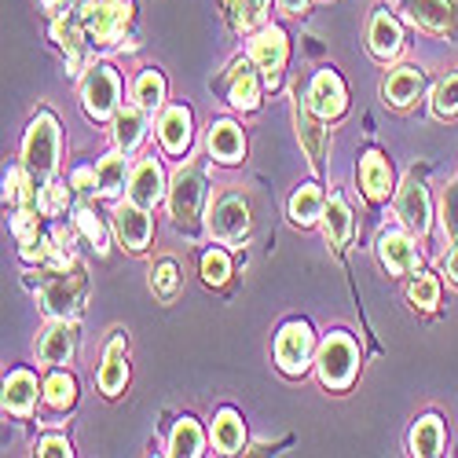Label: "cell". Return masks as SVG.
Returning <instances> with one entry per match:
<instances>
[{
  "instance_id": "obj_29",
  "label": "cell",
  "mask_w": 458,
  "mask_h": 458,
  "mask_svg": "<svg viewBox=\"0 0 458 458\" xmlns=\"http://www.w3.org/2000/svg\"><path fill=\"white\" fill-rule=\"evenodd\" d=\"M444 440H447V429H444V422L437 414H422L418 422L411 426V440H407V447H411V454H418V458H437L440 451H444Z\"/></svg>"
},
{
  "instance_id": "obj_37",
  "label": "cell",
  "mask_w": 458,
  "mask_h": 458,
  "mask_svg": "<svg viewBox=\"0 0 458 458\" xmlns=\"http://www.w3.org/2000/svg\"><path fill=\"white\" fill-rule=\"evenodd\" d=\"M429 106H433V118H440V122L458 118V73H447V78L433 89Z\"/></svg>"
},
{
  "instance_id": "obj_30",
  "label": "cell",
  "mask_w": 458,
  "mask_h": 458,
  "mask_svg": "<svg viewBox=\"0 0 458 458\" xmlns=\"http://www.w3.org/2000/svg\"><path fill=\"white\" fill-rule=\"evenodd\" d=\"M403 12L426 33H447L451 26V0H403Z\"/></svg>"
},
{
  "instance_id": "obj_31",
  "label": "cell",
  "mask_w": 458,
  "mask_h": 458,
  "mask_svg": "<svg viewBox=\"0 0 458 458\" xmlns=\"http://www.w3.org/2000/svg\"><path fill=\"white\" fill-rule=\"evenodd\" d=\"M323 209H327V199H323L319 183H301L290 195V220L297 227H316L323 220Z\"/></svg>"
},
{
  "instance_id": "obj_44",
  "label": "cell",
  "mask_w": 458,
  "mask_h": 458,
  "mask_svg": "<svg viewBox=\"0 0 458 458\" xmlns=\"http://www.w3.org/2000/svg\"><path fill=\"white\" fill-rule=\"evenodd\" d=\"M37 454H45V458H59V454H73V447H70V440L66 437H41L37 440Z\"/></svg>"
},
{
  "instance_id": "obj_34",
  "label": "cell",
  "mask_w": 458,
  "mask_h": 458,
  "mask_svg": "<svg viewBox=\"0 0 458 458\" xmlns=\"http://www.w3.org/2000/svg\"><path fill=\"white\" fill-rule=\"evenodd\" d=\"M169 454H187V458H199V454H206V433H202V426L195 422V418H180V422L173 426V433H169Z\"/></svg>"
},
{
  "instance_id": "obj_10",
  "label": "cell",
  "mask_w": 458,
  "mask_h": 458,
  "mask_svg": "<svg viewBox=\"0 0 458 458\" xmlns=\"http://www.w3.org/2000/svg\"><path fill=\"white\" fill-rule=\"evenodd\" d=\"M304 106L323 122H337L349 110V89L341 81V73L330 66L316 70V78L309 81V92H304Z\"/></svg>"
},
{
  "instance_id": "obj_47",
  "label": "cell",
  "mask_w": 458,
  "mask_h": 458,
  "mask_svg": "<svg viewBox=\"0 0 458 458\" xmlns=\"http://www.w3.org/2000/svg\"><path fill=\"white\" fill-rule=\"evenodd\" d=\"M276 4H279L283 15H301L304 8H309V0H276Z\"/></svg>"
},
{
  "instance_id": "obj_21",
  "label": "cell",
  "mask_w": 458,
  "mask_h": 458,
  "mask_svg": "<svg viewBox=\"0 0 458 458\" xmlns=\"http://www.w3.org/2000/svg\"><path fill=\"white\" fill-rule=\"evenodd\" d=\"M191 110L183 103H173V106H162L158 114V140H162V150L173 158L187 155V147H191Z\"/></svg>"
},
{
  "instance_id": "obj_24",
  "label": "cell",
  "mask_w": 458,
  "mask_h": 458,
  "mask_svg": "<svg viewBox=\"0 0 458 458\" xmlns=\"http://www.w3.org/2000/svg\"><path fill=\"white\" fill-rule=\"evenodd\" d=\"M99 393L103 396H122V389L129 386V363H125V334H118L103 352V367L96 374Z\"/></svg>"
},
{
  "instance_id": "obj_4",
  "label": "cell",
  "mask_w": 458,
  "mask_h": 458,
  "mask_svg": "<svg viewBox=\"0 0 458 458\" xmlns=\"http://www.w3.org/2000/svg\"><path fill=\"white\" fill-rule=\"evenodd\" d=\"M78 19L89 45H114L122 41L132 22V4H125V0H89L78 12Z\"/></svg>"
},
{
  "instance_id": "obj_3",
  "label": "cell",
  "mask_w": 458,
  "mask_h": 458,
  "mask_svg": "<svg viewBox=\"0 0 458 458\" xmlns=\"http://www.w3.org/2000/svg\"><path fill=\"white\" fill-rule=\"evenodd\" d=\"M81 106L92 122H114V114L122 110V78L110 63L89 66L81 81Z\"/></svg>"
},
{
  "instance_id": "obj_14",
  "label": "cell",
  "mask_w": 458,
  "mask_h": 458,
  "mask_svg": "<svg viewBox=\"0 0 458 458\" xmlns=\"http://www.w3.org/2000/svg\"><path fill=\"white\" fill-rule=\"evenodd\" d=\"M377 260L381 268L389 276H411L418 268V242H414V232L407 227H386V232L377 235Z\"/></svg>"
},
{
  "instance_id": "obj_16",
  "label": "cell",
  "mask_w": 458,
  "mask_h": 458,
  "mask_svg": "<svg viewBox=\"0 0 458 458\" xmlns=\"http://www.w3.org/2000/svg\"><path fill=\"white\" fill-rule=\"evenodd\" d=\"M78 352V323L73 319H52V327L37 341V360L48 367H63Z\"/></svg>"
},
{
  "instance_id": "obj_20",
  "label": "cell",
  "mask_w": 458,
  "mask_h": 458,
  "mask_svg": "<svg viewBox=\"0 0 458 458\" xmlns=\"http://www.w3.org/2000/svg\"><path fill=\"white\" fill-rule=\"evenodd\" d=\"M422 92H426V73L418 66H393L386 81H381V99L396 110H407Z\"/></svg>"
},
{
  "instance_id": "obj_6",
  "label": "cell",
  "mask_w": 458,
  "mask_h": 458,
  "mask_svg": "<svg viewBox=\"0 0 458 458\" xmlns=\"http://www.w3.org/2000/svg\"><path fill=\"white\" fill-rule=\"evenodd\" d=\"M276 363L290 377H301L309 374V367H316V334L309 323L293 319L276 334Z\"/></svg>"
},
{
  "instance_id": "obj_13",
  "label": "cell",
  "mask_w": 458,
  "mask_h": 458,
  "mask_svg": "<svg viewBox=\"0 0 458 458\" xmlns=\"http://www.w3.org/2000/svg\"><path fill=\"white\" fill-rule=\"evenodd\" d=\"M125 199L143 206V209H155L162 199H169V183H165V169L155 155H147L132 165L129 173V191H125Z\"/></svg>"
},
{
  "instance_id": "obj_23",
  "label": "cell",
  "mask_w": 458,
  "mask_h": 458,
  "mask_svg": "<svg viewBox=\"0 0 458 458\" xmlns=\"http://www.w3.org/2000/svg\"><path fill=\"white\" fill-rule=\"evenodd\" d=\"M323 239H327V246H334V250H345L349 242H352V232H356V224H352V209H349V202H345V195H334L327 199V209H323Z\"/></svg>"
},
{
  "instance_id": "obj_46",
  "label": "cell",
  "mask_w": 458,
  "mask_h": 458,
  "mask_svg": "<svg viewBox=\"0 0 458 458\" xmlns=\"http://www.w3.org/2000/svg\"><path fill=\"white\" fill-rule=\"evenodd\" d=\"M444 272H447V279L458 286V239L451 242V253L444 257Z\"/></svg>"
},
{
  "instance_id": "obj_45",
  "label": "cell",
  "mask_w": 458,
  "mask_h": 458,
  "mask_svg": "<svg viewBox=\"0 0 458 458\" xmlns=\"http://www.w3.org/2000/svg\"><path fill=\"white\" fill-rule=\"evenodd\" d=\"M70 187L78 191H96V165H78L70 173Z\"/></svg>"
},
{
  "instance_id": "obj_11",
  "label": "cell",
  "mask_w": 458,
  "mask_h": 458,
  "mask_svg": "<svg viewBox=\"0 0 458 458\" xmlns=\"http://www.w3.org/2000/svg\"><path fill=\"white\" fill-rule=\"evenodd\" d=\"M110 224H114V235H118L122 250H129V253H143L150 246V239H155V220H150V209H143V206H136L129 199L114 206Z\"/></svg>"
},
{
  "instance_id": "obj_22",
  "label": "cell",
  "mask_w": 458,
  "mask_h": 458,
  "mask_svg": "<svg viewBox=\"0 0 458 458\" xmlns=\"http://www.w3.org/2000/svg\"><path fill=\"white\" fill-rule=\"evenodd\" d=\"M45 389L37 386V374L19 367L4 377V411L15 414V418H30L33 407H37V396H41Z\"/></svg>"
},
{
  "instance_id": "obj_42",
  "label": "cell",
  "mask_w": 458,
  "mask_h": 458,
  "mask_svg": "<svg viewBox=\"0 0 458 458\" xmlns=\"http://www.w3.org/2000/svg\"><path fill=\"white\" fill-rule=\"evenodd\" d=\"M73 224H78V232L96 246V253H106V227L89 206H81L78 213H73Z\"/></svg>"
},
{
  "instance_id": "obj_27",
  "label": "cell",
  "mask_w": 458,
  "mask_h": 458,
  "mask_svg": "<svg viewBox=\"0 0 458 458\" xmlns=\"http://www.w3.org/2000/svg\"><path fill=\"white\" fill-rule=\"evenodd\" d=\"M213 447L220 454H239L246 447V422L235 407H220L213 414Z\"/></svg>"
},
{
  "instance_id": "obj_43",
  "label": "cell",
  "mask_w": 458,
  "mask_h": 458,
  "mask_svg": "<svg viewBox=\"0 0 458 458\" xmlns=\"http://www.w3.org/2000/svg\"><path fill=\"white\" fill-rule=\"evenodd\" d=\"M444 232L458 239V183H451L444 195Z\"/></svg>"
},
{
  "instance_id": "obj_2",
  "label": "cell",
  "mask_w": 458,
  "mask_h": 458,
  "mask_svg": "<svg viewBox=\"0 0 458 458\" xmlns=\"http://www.w3.org/2000/svg\"><path fill=\"white\" fill-rule=\"evenodd\" d=\"M22 165L37 183H48L59 169V122L41 110L22 136Z\"/></svg>"
},
{
  "instance_id": "obj_17",
  "label": "cell",
  "mask_w": 458,
  "mask_h": 458,
  "mask_svg": "<svg viewBox=\"0 0 458 458\" xmlns=\"http://www.w3.org/2000/svg\"><path fill=\"white\" fill-rule=\"evenodd\" d=\"M367 48H370V55H374L377 63H389V59H396V55L403 52V30H400V22H396L393 12L377 8V12L370 15Z\"/></svg>"
},
{
  "instance_id": "obj_32",
  "label": "cell",
  "mask_w": 458,
  "mask_h": 458,
  "mask_svg": "<svg viewBox=\"0 0 458 458\" xmlns=\"http://www.w3.org/2000/svg\"><path fill=\"white\" fill-rule=\"evenodd\" d=\"M132 103L143 106L147 114H162L165 106V78L158 66H143L132 81Z\"/></svg>"
},
{
  "instance_id": "obj_7",
  "label": "cell",
  "mask_w": 458,
  "mask_h": 458,
  "mask_svg": "<svg viewBox=\"0 0 458 458\" xmlns=\"http://www.w3.org/2000/svg\"><path fill=\"white\" fill-rule=\"evenodd\" d=\"M246 55L253 59V66L260 70L264 78V89H276L279 78H283V66L290 59V41L279 26H260L253 37H250V48Z\"/></svg>"
},
{
  "instance_id": "obj_41",
  "label": "cell",
  "mask_w": 458,
  "mask_h": 458,
  "mask_svg": "<svg viewBox=\"0 0 458 458\" xmlns=\"http://www.w3.org/2000/svg\"><path fill=\"white\" fill-rule=\"evenodd\" d=\"M37 213H41L37 206H15V216H12V235L19 239V246L41 239V227H37Z\"/></svg>"
},
{
  "instance_id": "obj_35",
  "label": "cell",
  "mask_w": 458,
  "mask_h": 458,
  "mask_svg": "<svg viewBox=\"0 0 458 458\" xmlns=\"http://www.w3.org/2000/svg\"><path fill=\"white\" fill-rule=\"evenodd\" d=\"M45 403L52 411H70L73 403H78V381H73L66 370H55L45 381Z\"/></svg>"
},
{
  "instance_id": "obj_38",
  "label": "cell",
  "mask_w": 458,
  "mask_h": 458,
  "mask_svg": "<svg viewBox=\"0 0 458 458\" xmlns=\"http://www.w3.org/2000/svg\"><path fill=\"white\" fill-rule=\"evenodd\" d=\"M150 290H155V297H162L165 304L176 301V290H180V268L176 260H158L155 268H150Z\"/></svg>"
},
{
  "instance_id": "obj_12",
  "label": "cell",
  "mask_w": 458,
  "mask_h": 458,
  "mask_svg": "<svg viewBox=\"0 0 458 458\" xmlns=\"http://www.w3.org/2000/svg\"><path fill=\"white\" fill-rule=\"evenodd\" d=\"M209 235L224 246H235L250 235V206L239 195H224L209 209Z\"/></svg>"
},
{
  "instance_id": "obj_18",
  "label": "cell",
  "mask_w": 458,
  "mask_h": 458,
  "mask_svg": "<svg viewBox=\"0 0 458 458\" xmlns=\"http://www.w3.org/2000/svg\"><path fill=\"white\" fill-rule=\"evenodd\" d=\"M356 176H360V191L367 195V202H389V195H393V165H389V158L381 155V150H367V155L360 158V169H356Z\"/></svg>"
},
{
  "instance_id": "obj_33",
  "label": "cell",
  "mask_w": 458,
  "mask_h": 458,
  "mask_svg": "<svg viewBox=\"0 0 458 458\" xmlns=\"http://www.w3.org/2000/svg\"><path fill=\"white\" fill-rule=\"evenodd\" d=\"M268 4L272 0H224L227 19L239 33H257L260 26H268Z\"/></svg>"
},
{
  "instance_id": "obj_36",
  "label": "cell",
  "mask_w": 458,
  "mask_h": 458,
  "mask_svg": "<svg viewBox=\"0 0 458 458\" xmlns=\"http://www.w3.org/2000/svg\"><path fill=\"white\" fill-rule=\"evenodd\" d=\"M407 301H411V309L418 312H433L437 304H440V279L429 276V272H418L407 286Z\"/></svg>"
},
{
  "instance_id": "obj_19",
  "label": "cell",
  "mask_w": 458,
  "mask_h": 458,
  "mask_svg": "<svg viewBox=\"0 0 458 458\" xmlns=\"http://www.w3.org/2000/svg\"><path fill=\"white\" fill-rule=\"evenodd\" d=\"M206 147H209V158L220 162V165H239L246 158V132L242 125H235L232 118H220L209 125V136H206Z\"/></svg>"
},
{
  "instance_id": "obj_8",
  "label": "cell",
  "mask_w": 458,
  "mask_h": 458,
  "mask_svg": "<svg viewBox=\"0 0 458 458\" xmlns=\"http://www.w3.org/2000/svg\"><path fill=\"white\" fill-rule=\"evenodd\" d=\"M81 297H85V276L73 264L66 272H52L48 286L41 290V304L48 319H73L81 312Z\"/></svg>"
},
{
  "instance_id": "obj_1",
  "label": "cell",
  "mask_w": 458,
  "mask_h": 458,
  "mask_svg": "<svg viewBox=\"0 0 458 458\" xmlns=\"http://www.w3.org/2000/svg\"><path fill=\"white\" fill-rule=\"evenodd\" d=\"M356 370H360V345H356V337L345 334V330L327 334L319 341V349H316V374H319L323 386L330 393H345L356 381Z\"/></svg>"
},
{
  "instance_id": "obj_28",
  "label": "cell",
  "mask_w": 458,
  "mask_h": 458,
  "mask_svg": "<svg viewBox=\"0 0 458 458\" xmlns=\"http://www.w3.org/2000/svg\"><path fill=\"white\" fill-rule=\"evenodd\" d=\"M323 125H327L323 118H316L309 106L297 103V136H301V147L309 150V162L316 173H323V155H327V129Z\"/></svg>"
},
{
  "instance_id": "obj_9",
  "label": "cell",
  "mask_w": 458,
  "mask_h": 458,
  "mask_svg": "<svg viewBox=\"0 0 458 458\" xmlns=\"http://www.w3.org/2000/svg\"><path fill=\"white\" fill-rule=\"evenodd\" d=\"M396 216L407 232H414L418 239L429 235L433 227V199H429V187L422 176H407L396 187Z\"/></svg>"
},
{
  "instance_id": "obj_5",
  "label": "cell",
  "mask_w": 458,
  "mask_h": 458,
  "mask_svg": "<svg viewBox=\"0 0 458 458\" xmlns=\"http://www.w3.org/2000/svg\"><path fill=\"white\" fill-rule=\"evenodd\" d=\"M202 199H206V180H202L199 165H180L169 180V216H173V224L183 227V232L199 227Z\"/></svg>"
},
{
  "instance_id": "obj_26",
  "label": "cell",
  "mask_w": 458,
  "mask_h": 458,
  "mask_svg": "<svg viewBox=\"0 0 458 458\" xmlns=\"http://www.w3.org/2000/svg\"><path fill=\"white\" fill-rule=\"evenodd\" d=\"M129 173H132L129 155H122V150L114 147L106 158L96 162V195H103V199L125 195V191H129Z\"/></svg>"
},
{
  "instance_id": "obj_39",
  "label": "cell",
  "mask_w": 458,
  "mask_h": 458,
  "mask_svg": "<svg viewBox=\"0 0 458 458\" xmlns=\"http://www.w3.org/2000/svg\"><path fill=\"white\" fill-rule=\"evenodd\" d=\"M227 279H232V253L213 246L202 253V283L206 286H224Z\"/></svg>"
},
{
  "instance_id": "obj_40",
  "label": "cell",
  "mask_w": 458,
  "mask_h": 458,
  "mask_svg": "<svg viewBox=\"0 0 458 458\" xmlns=\"http://www.w3.org/2000/svg\"><path fill=\"white\" fill-rule=\"evenodd\" d=\"M70 206V191L63 183H41L37 187V209H41V216H63Z\"/></svg>"
},
{
  "instance_id": "obj_15",
  "label": "cell",
  "mask_w": 458,
  "mask_h": 458,
  "mask_svg": "<svg viewBox=\"0 0 458 458\" xmlns=\"http://www.w3.org/2000/svg\"><path fill=\"white\" fill-rule=\"evenodd\" d=\"M260 85H264V78H260V70L253 66V59L250 55L235 59L232 73H227V103H232L235 110H242V114L257 110L260 106Z\"/></svg>"
},
{
  "instance_id": "obj_25",
  "label": "cell",
  "mask_w": 458,
  "mask_h": 458,
  "mask_svg": "<svg viewBox=\"0 0 458 458\" xmlns=\"http://www.w3.org/2000/svg\"><path fill=\"white\" fill-rule=\"evenodd\" d=\"M147 118L150 114L136 103L122 106L118 114H114V147L122 150V155H136V150L143 147V136H147Z\"/></svg>"
}]
</instances>
